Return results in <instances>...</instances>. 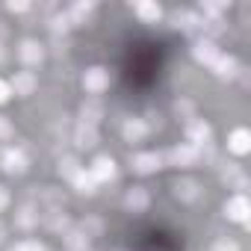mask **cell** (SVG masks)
<instances>
[{"mask_svg":"<svg viewBox=\"0 0 251 251\" xmlns=\"http://www.w3.org/2000/svg\"><path fill=\"white\" fill-rule=\"evenodd\" d=\"M71 183H74V189H77L80 195H95V192H98V180H95V177H92L86 169H83V172H80V175H77Z\"/></svg>","mask_w":251,"mask_h":251,"instance_id":"cb8c5ba5","label":"cell"},{"mask_svg":"<svg viewBox=\"0 0 251 251\" xmlns=\"http://www.w3.org/2000/svg\"><path fill=\"white\" fill-rule=\"evenodd\" d=\"M15 133V127H12V121L6 118V115H0V142H6L9 136Z\"/></svg>","mask_w":251,"mask_h":251,"instance_id":"4dcf8cb0","label":"cell"},{"mask_svg":"<svg viewBox=\"0 0 251 251\" xmlns=\"http://www.w3.org/2000/svg\"><path fill=\"white\" fill-rule=\"evenodd\" d=\"M151 204V192L145 186H130L127 192H124V210L130 213H145Z\"/></svg>","mask_w":251,"mask_h":251,"instance_id":"4fadbf2b","label":"cell"},{"mask_svg":"<svg viewBox=\"0 0 251 251\" xmlns=\"http://www.w3.org/2000/svg\"><path fill=\"white\" fill-rule=\"evenodd\" d=\"M83 233H86L89 239H92V236H98V233H100V222H98V219H89V222H83Z\"/></svg>","mask_w":251,"mask_h":251,"instance_id":"d6a6232c","label":"cell"},{"mask_svg":"<svg viewBox=\"0 0 251 251\" xmlns=\"http://www.w3.org/2000/svg\"><path fill=\"white\" fill-rule=\"evenodd\" d=\"M6 9H9V12H30L33 6H30V3H24V0H18V3L12 0V3H6Z\"/></svg>","mask_w":251,"mask_h":251,"instance_id":"d590c367","label":"cell"},{"mask_svg":"<svg viewBox=\"0 0 251 251\" xmlns=\"http://www.w3.org/2000/svg\"><path fill=\"white\" fill-rule=\"evenodd\" d=\"M148 124H145V118H127L121 124V136L127 139L130 145H136V142H145L148 139Z\"/></svg>","mask_w":251,"mask_h":251,"instance_id":"5bb4252c","label":"cell"},{"mask_svg":"<svg viewBox=\"0 0 251 251\" xmlns=\"http://www.w3.org/2000/svg\"><path fill=\"white\" fill-rule=\"evenodd\" d=\"M15 225H18L21 230L36 227V225H39V213H36V207H30V204L18 207V210H15Z\"/></svg>","mask_w":251,"mask_h":251,"instance_id":"603a6c76","label":"cell"},{"mask_svg":"<svg viewBox=\"0 0 251 251\" xmlns=\"http://www.w3.org/2000/svg\"><path fill=\"white\" fill-rule=\"evenodd\" d=\"M53 50L56 53H65L68 50V39L65 36H53Z\"/></svg>","mask_w":251,"mask_h":251,"instance_id":"8d00e7d4","label":"cell"},{"mask_svg":"<svg viewBox=\"0 0 251 251\" xmlns=\"http://www.w3.org/2000/svg\"><path fill=\"white\" fill-rule=\"evenodd\" d=\"M56 172H59V177H65V180H74V177L83 172V166H80V160H77V157H62Z\"/></svg>","mask_w":251,"mask_h":251,"instance_id":"d4e9b609","label":"cell"},{"mask_svg":"<svg viewBox=\"0 0 251 251\" xmlns=\"http://www.w3.org/2000/svg\"><path fill=\"white\" fill-rule=\"evenodd\" d=\"M92 12H95V3H92V0H89V3H83V0H80V3H74V6L65 9L71 27H74V24H86V21L92 18Z\"/></svg>","mask_w":251,"mask_h":251,"instance_id":"44dd1931","label":"cell"},{"mask_svg":"<svg viewBox=\"0 0 251 251\" xmlns=\"http://www.w3.org/2000/svg\"><path fill=\"white\" fill-rule=\"evenodd\" d=\"M42 222H45V227H48V230H56V233H62V236L71 230V222H68V216H65L62 210H50Z\"/></svg>","mask_w":251,"mask_h":251,"instance_id":"7402d4cb","label":"cell"},{"mask_svg":"<svg viewBox=\"0 0 251 251\" xmlns=\"http://www.w3.org/2000/svg\"><path fill=\"white\" fill-rule=\"evenodd\" d=\"M145 124H148V130H160V127H163V115L151 109V112H148V121H145Z\"/></svg>","mask_w":251,"mask_h":251,"instance_id":"836d02e7","label":"cell"},{"mask_svg":"<svg viewBox=\"0 0 251 251\" xmlns=\"http://www.w3.org/2000/svg\"><path fill=\"white\" fill-rule=\"evenodd\" d=\"M172 21H175V27H177V30H183V33H189V36L204 33V21H201V15H198V12L177 9V12H172Z\"/></svg>","mask_w":251,"mask_h":251,"instance_id":"30bf717a","label":"cell"},{"mask_svg":"<svg viewBox=\"0 0 251 251\" xmlns=\"http://www.w3.org/2000/svg\"><path fill=\"white\" fill-rule=\"evenodd\" d=\"M192 56H195V62H201V65H210V68H213V62L222 56V48L216 45V39L204 36V39H195V45H192Z\"/></svg>","mask_w":251,"mask_h":251,"instance_id":"5b68a950","label":"cell"},{"mask_svg":"<svg viewBox=\"0 0 251 251\" xmlns=\"http://www.w3.org/2000/svg\"><path fill=\"white\" fill-rule=\"evenodd\" d=\"M0 169L6 175H24L30 169V160H27V151L18 148V145H6L0 148Z\"/></svg>","mask_w":251,"mask_h":251,"instance_id":"6da1fadb","label":"cell"},{"mask_svg":"<svg viewBox=\"0 0 251 251\" xmlns=\"http://www.w3.org/2000/svg\"><path fill=\"white\" fill-rule=\"evenodd\" d=\"M130 169L136 175H154L157 169H163V154L157 151H139L130 157Z\"/></svg>","mask_w":251,"mask_h":251,"instance_id":"52a82bcc","label":"cell"},{"mask_svg":"<svg viewBox=\"0 0 251 251\" xmlns=\"http://www.w3.org/2000/svg\"><path fill=\"white\" fill-rule=\"evenodd\" d=\"M213 71H216V77H222V80H233V77L242 74V65H239V59H236L233 53H222V56L213 62Z\"/></svg>","mask_w":251,"mask_h":251,"instance_id":"9a60e30c","label":"cell"},{"mask_svg":"<svg viewBox=\"0 0 251 251\" xmlns=\"http://www.w3.org/2000/svg\"><path fill=\"white\" fill-rule=\"evenodd\" d=\"M15 251H45V245H42L39 239H21V242L15 245Z\"/></svg>","mask_w":251,"mask_h":251,"instance_id":"1f68e13d","label":"cell"},{"mask_svg":"<svg viewBox=\"0 0 251 251\" xmlns=\"http://www.w3.org/2000/svg\"><path fill=\"white\" fill-rule=\"evenodd\" d=\"M172 192H175L177 201H183V204H195V201H201L204 186H201L195 177H177V180L172 183Z\"/></svg>","mask_w":251,"mask_h":251,"instance_id":"277c9868","label":"cell"},{"mask_svg":"<svg viewBox=\"0 0 251 251\" xmlns=\"http://www.w3.org/2000/svg\"><path fill=\"white\" fill-rule=\"evenodd\" d=\"M9 251H15V248H9Z\"/></svg>","mask_w":251,"mask_h":251,"instance_id":"ab89813d","label":"cell"},{"mask_svg":"<svg viewBox=\"0 0 251 251\" xmlns=\"http://www.w3.org/2000/svg\"><path fill=\"white\" fill-rule=\"evenodd\" d=\"M163 163H169V166H175V169H189V166H195L198 163V148H192V145H175V148H169L166 154H163Z\"/></svg>","mask_w":251,"mask_h":251,"instance_id":"7a4b0ae2","label":"cell"},{"mask_svg":"<svg viewBox=\"0 0 251 251\" xmlns=\"http://www.w3.org/2000/svg\"><path fill=\"white\" fill-rule=\"evenodd\" d=\"M12 98V89H9V80H3L0 77V103H6Z\"/></svg>","mask_w":251,"mask_h":251,"instance_id":"e575fe53","label":"cell"},{"mask_svg":"<svg viewBox=\"0 0 251 251\" xmlns=\"http://www.w3.org/2000/svg\"><path fill=\"white\" fill-rule=\"evenodd\" d=\"M9 89L12 95H21V98H30L36 89H39V77L33 71H15L12 80H9Z\"/></svg>","mask_w":251,"mask_h":251,"instance_id":"8fae6325","label":"cell"},{"mask_svg":"<svg viewBox=\"0 0 251 251\" xmlns=\"http://www.w3.org/2000/svg\"><path fill=\"white\" fill-rule=\"evenodd\" d=\"M225 216L230 219V222H239V225H248V216H251V204H248V198L245 195H230L227 201H225Z\"/></svg>","mask_w":251,"mask_h":251,"instance_id":"9c48e42d","label":"cell"},{"mask_svg":"<svg viewBox=\"0 0 251 251\" xmlns=\"http://www.w3.org/2000/svg\"><path fill=\"white\" fill-rule=\"evenodd\" d=\"M98 142H100L98 127H92V124H77V130H74V145H77L80 151H89V148H95Z\"/></svg>","mask_w":251,"mask_h":251,"instance_id":"ac0fdd59","label":"cell"},{"mask_svg":"<svg viewBox=\"0 0 251 251\" xmlns=\"http://www.w3.org/2000/svg\"><path fill=\"white\" fill-rule=\"evenodd\" d=\"M103 118V106H100V100L98 98H89V100H83V106H80V124H92V127H98V121Z\"/></svg>","mask_w":251,"mask_h":251,"instance_id":"d6986e66","label":"cell"},{"mask_svg":"<svg viewBox=\"0 0 251 251\" xmlns=\"http://www.w3.org/2000/svg\"><path fill=\"white\" fill-rule=\"evenodd\" d=\"M210 251H239V242H236V239H227V236H225V239H216Z\"/></svg>","mask_w":251,"mask_h":251,"instance_id":"f546056e","label":"cell"},{"mask_svg":"<svg viewBox=\"0 0 251 251\" xmlns=\"http://www.w3.org/2000/svg\"><path fill=\"white\" fill-rule=\"evenodd\" d=\"M210 136H213V127H210L204 118H189L186 121V145L201 148V145L210 142Z\"/></svg>","mask_w":251,"mask_h":251,"instance_id":"8992f818","label":"cell"},{"mask_svg":"<svg viewBox=\"0 0 251 251\" xmlns=\"http://www.w3.org/2000/svg\"><path fill=\"white\" fill-rule=\"evenodd\" d=\"M3 233H6V230H3V227H0V242H3Z\"/></svg>","mask_w":251,"mask_h":251,"instance_id":"f35d334b","label":"cell"},{"mask_svg":"<svg viewBox=\"0 0 251 251\" xmlns=\"http://www.w3.org/2000/svg\"><path fill=\"white\" fill-rule=\"evenodd\" d=\"M65 248L68 251H89V236L83 233V230H68L65 233Z\"/></svg>","mask_w":251,"mask_h":251,"instance_id":"484cf974","label":"cell"},{"mask_svg":"<svg viewBox=\"0 0 251 251\" xmlns=\"http://www.w3.org/2000/svg\"><path fill=\"white\" fill-rule=\"evenodd\" d=\"M80 83H83V89L95 98V95H100V92H106V89H109V71H106V68H100V65L86 68V71H83V77H80Z\"/></svg>","mask_w":251,"mask_h":251,"instance_id":"3957f363","label":"cell"},{"mask_svg":"<svg viewBox=\"0 0 251 251\" xmlns=\"http://www.w3.org/2000/svg\"><path fill=\"white\" fill-rule=\"evenodd\" d=\"M18 59H21L27 68L42 65V62H45V45L36 42V39H24V42L18 45Z\"/></svg>","mask_w":251,"mask_h":251,"instance_id":"ba28073f","label":"cell"},{"mask_svg":"<svg viewBox=\"0 0 251 251\" xmlns=\"http://www.w3.org/2000/svg\"><path fill=\"white\" fill-rule=\"evenodd\" d=\"M175 112H177V115H183L186 121H189V118H195V106H192V100H186V98H180V100L175 103Z\"/></svg>","mask_w":251,"mask_h":251,"instance_id":"f1b7e54d","label":"cell"},{"mask_svg":"<svg viewBox=\"0 0 251 251\" xmlns=\"http://www.w3.org/2000/svg\"><path fill=\"white\" fill-rule=\"evenodd\" d=\"M68 30H71L68 15H65V12H56V15L50 18V33H53V36H62V33H68Z\"/></svg>","mask_w":251,"mask_h":251,"instance_id":"83f0119b","label":"cell"},{"mask_svg":"<svg viewBox=\"0 0 251 251\" xmlns=\"http://www.w3.org/2000/svg\"><path fill=\"white\" fill-rule=\"evenodd\" d=\"M9 201H12V198H9V192H6L3 186H0V210H3V207H6Z\"/></svg>","mask_w":251,"mask_h":251,"instance_id":"74e56055","label":"cell"},{"mask_svg":"<svg viewBox=\"0 0 251 251\" xmlns=\"http://www.w3.org/2000/svg\"><path fill=\"white\" fill-rule=\"evenodd\" d=\"M89 175L98 180V186H100V183H109V180H115V175H118V169H115V160H112L109 154L98 157V160L89 166Z\"/></svg>","mask_w":251,"mask_h":251,"instance_id":"7c38bea8","label":"cell"},{"mask_svg":"<svg viewBox=\"0 0 251 251\" xmlns=\"http://www.w3.org/2000/svg\"><path fill=\"white\" fill-rule=\"evenodd\" d=\"M227 151H230V154H236V157L248 154V151H251V133H248L245 127L230 130V133H227Z\"/></svg>","mask_w":251,"mask_h":251,"instance_id":"e0dca14e","label":"cell"},{"mask_svg":"<svg viewBox=\"0 0 251 251\" xmlns=\"http://www.w3.org/2000/svg\"><path fill=\"white\" fill-rule=\"evenodd\" d=\"M222 180L227 183V189H236L239 195H245L248 177H245V172H242V166H239V163H227V166L222 169Z\"/></svg>","mask_w":251,"mask_h":251,"instance_id":"2e32d148","label":"cell"},{"mask_svg":"<svg viewBox=\"0 0 251 251\" xmlns=\"http://www.w3.org/2000/svg\"><path fill=\"white\" fill-rule=\"evenodd\" d=\"M42 198H45V204L50 210H62L65 207V195L59 189H53V186H42Z\"/></svg>","mask_w":251,"mask_h":251,"instance_id":"4316f807","label":"cell"},{"mask_svg":"<svg viewBox=\"0 0 251 251\" xmlns=\"http://www.w3.org/2000/svg\"><path fill=\"white\" fill-rule=\"evenodd\" d=\"M133 12H136L145 24H157V21L163 18V9H160L157 0H139V3L133 6Z\"/></svg>","mask_w":251,"mask_h":251,"instance_id":"ffe728a7","label":"cell"}]
</instances>
